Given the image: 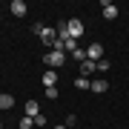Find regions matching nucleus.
Returning <instances> with one entry per match:
<instances>
[{
	"instance_id": "f03ea898",
	"label": "nucleus",
	"mask_w": 129,
	"mask_h": 129,
	"mask_svg": "<svg viewBox=\"0 0 129 129\" xmlns=\"http://www.w3.org/2000/svg\"><path fill=\"white\" fill-rule=\"evenodd\" d=\"M86 60H95V63L103 60V46H101V43H89V46H86Z\"/></svg>"
},
{
	"instance_id": "0eeeda50",
	"label": "nucleus",
	"mask_w": 129,
	"mask_h": 129,
	"mask_svg": "<svg viewBox=\"0 0 129 129\" xmlns=\"http://www.w3.org/2000/svg\"><path fill=\"white\" fill-rule=\"evenodd\" d=\"M26 12H29V6L23 3V0H12V14L14 17H23Z\"/></svg>"
},
{
	"instance_id": "9d476101",
	"label": "nucleus",
	"mask_w": 129,
	"mask_h": 129,
	"mask_svg": "<svg viewBox=\"0 0 129 129\" xmlns=\"http://www.w3.org/2000/svg\"><path fill=\"white\" fill-rule=\"evenodd\" d=\"M106 89H109V80H106V78H95V80H92V92L103 95Z\"/></svg>"
},
{
	"instance_id": "20e7f679",
	"label": "nucleus",
	"mask_w": 129,
	"mask_h": 129,
	"mask_svg": "<svg viewBox=\"0 0 129 129\" xmlns=\"http://www.w3.org/2000/svg\"><path fill=\"white\" fill-rule=\"evenodd\" d=\"M40 40L46 43V46H57V32L52 26H43V32H40Z\"/></svg>"
},
{
	"instance_id": "7ed1b4c3",
	"label": "nucleus",
	"mask_w": 129,
	"mask_h": 129,
	"mask_svg": "<svg viewBox=\"0 0 129 129\" xmlns=\"http://www.w3.org/2000/svg\"><path fill=\"white\" fill-rule=\"evenodd\" d=\"M66 23H69V37H75V40H80V37H83V20L72 17V20H66Z\"/></svg>"
},
{
	"instance_id": "39448f33",
	"label": "nucleus",
	"mask_w": 129,
	"mask_h": 129,
	"mask_svg": "<svg viewBox=\"0 0 129 129\" xmlns=\"http://www.w3.org/2000/svg\"><path fill=\"white\" fill-rule=\"evenodd\" d=\"M101 9H103V17H106V20H115L118 14H120V9H118L115 3H109V0H103V6H101Z\"/></svg>"
},
{
	"instance_id": "423d86ee",
	"label": "nucleus",
	"mask_w": 129,
	"mask_h": 129,
	"mask_svg": "<svg viewBox=\"0 0 129 129\" xmlns=\"http://www.w3.org/2000/svg\"><path fill=\"white\" fill-rule=\"evenodd\" d=\"M40 80H43V86H46V89H52V86L57 83V72H55V69H46Z\"/></svg>"
},
{
	"instance_id": "4468645a",
	"label": "nucleus",
	"mask_w": 129,
	"mask_h": 129,
	"mask_svg": "<svg viewBox=\"0 0 129 129\" xmlns=\"http://www.w3.org/2000/svg\"><path fill=\"white\" fill-rule=\"evenodd\" d=\"M17 126H20V129H32V126H35V118H29V115H23V118L17 120Z\"/></svg>"
},
{
	"instance_id": "f257e3e1",
	"label": "nucleus",
	"mask_w": 129,
	"mask_h": 129,
	"mask_svg": "<svg viewBox=\"0 0 129 129\" xmlns=\"http://www.w3.org/2000/svg\"><path fill=\"white\" fill-rule=\"evenodd\" d=\"M43 63H46L49 69H60V66L66 63V55H63V49H55V52H49V55H43Z\"/></svg>"
},
{
	"instance_id": "f3484780",
	"label": "nucleus",
	"mask_w": 129,
	"mask_h": 129,
	"mask_svg": "<svg viewBox=\"0 0 129 129\" xmlns=\"http://www.w3.org/2000/svg\"><path fill=\"white\" fill-rule=\"evenodd\" d=\"M98 72H109V60H106V57L98 60Z\"/></svg>"
},
{
	"instance_id": "aec40b11",
	"label": "nucleus",
	"mask_w": 129,
	"mask_h": 129,
	"mask_svg": "<svg viewBox=\"0 0 129 129\" xmlns=\"http://www.w3.org/2000/svg\"><path fill=\"white\" fill-rule=\"evenodd\" d=\"M0 129H3V118H0Z\"/></svg>"
},
{
	"instance_id": "2eb2a0df",
	"label": "nucleus",
	"mask_w": 129,
	"mask_h": 129,
	"mask_svg": "<svg viewBox=\"0 0 129 129\" xmlns=\"http://www.w3.org/2000/svg\"><path fill=\"white\" fill-rule=\"evenodd\" d=\"M46 98H49V101H57V98H60V89H57V86L46 89Z\"/></svg>"
},
{
	"instance_id": "f8f14e48",
	"label": "nucleus",
	"mask_w": 129,
	"mask_h": 129,
	"mask_svg": "<svg viewBox=\"0 0 129 129\" xmlns=\"http://www.w3.org/2000/svg\"><path fill=\"white\" fill-rule=\"evenodd\" d=\"M12 106H14V98L9 92H3V95H0V109H12Z\"/></svg>"
},
{
	"instance_id": "6ab92c4d",
	"label": "nucleus",
	"mask_w": 129,
	"mask_h": 129,
	"mask_svg": "<svg viewBox=\"0 0 129 129\" xmlns=\"http://www.w3.org/2000/svg\"><path fill=\"white\" fill-rule=\"evenodd\" d=\"M55 129H66V126H63V123H57V126H55Z\"/></svg>"
},
{
	"instance_id": "dca6fc26",
	"label": "nucleus",
	"mask_w": 129,
	"mask_h": 129,
	"mask_svg": "<svg viewBox=\"0 0 129 129\" xmlns=\"http://www.w3.org/2000/svg\"><path fill=\"white\" fill-rule=\"evenodd\" d=\"M66 129H72V126H78V115H66Z\"/></svg>"
},
{
	"instance_id": "9b49d317",
	"label": "nucleus",
	"mask_w": 129,
	"mask_h": 129,
	"mask_svg": "<svg viewBox=\"0 0 129 129\" xmlns=\"http://www.w3.org/2000/svg\"><path fill=\"white\" fill-rule=\"evenodd\" d=\"M75 89H83V92H86V89H92V80L80 75V78H75Z\"/></svg>"
},
{
	"instance_id": "412c9836",
	"label": "nucleus",
	"mask_w": 129,
	"mask_h": 129,
	"mask_svg": "<svg viewBox=\"0 0 129 129\" xmlns=\"http://www.w3.org/2000/svg\"><path fill=\"white\" fill-rule=\"evenodd\" d=\"M0 43H3V37H0Z\"/></svg>"
},
{
	"instance_id": "1a4fd4ad",
	"label": "nucleus",
	"mask_w": 129,
	"mask_h": 129,
	"mask_svg": "<svg viewBox=\"0 0 129 129\" xmlns=\"http://www.w3.org/2000/svg\"><path fill=\"white\" fill-rule=\"evenodd\" d=\"M23 115H29V118H37V115H40V106H37V101H26Z\"/></svg>"
},
{
	"instance_id": "6e6552de",
	"label": "nucleus",
	"mask_w": 129,
	"mask_h": 129,
	"mask_svg": "<svg viewBox=\"0 0 129 129\" xmlns=\"http://www.w3.org/2000/svg\"><path fill=\"white\" fill-rule=\"evenodd\" d=\"M95 72H98L95 60H83V63H80V75H83V78H89V75H95Z\"/></svg>"
},
{
	"instance_id": "ddd939ff",
	"label": "nucleus",
	"mask_w": 129,
	"mask_h": 129,
	"mask_svg": "<svg viewBox=\"0 0 129 129\" xmlns=\"http://www.w3.org/2000/svg\"><path fill=\"white\" fill-rule=\"evenodd\" d=\"M80 46H78V40L75 37H69V40H63V52H78Z\"/></svg>"
},
{
	"instance_id": "a211bd4d",
	"label": "nucleus",
	"mask_w": 129,
	"mask_h": 129,
	"mask_svg": "<svg viewBox=\"0 0 129 129\" xmlns=\"http://www.w3.org/2000/svg\"><path fill=\"white\" fill-rule=\"evenodd\" d=\"M35 126H37V129H40V126H46V115H43V112L35 118Z\"/></svg>"
}]
</instances>
